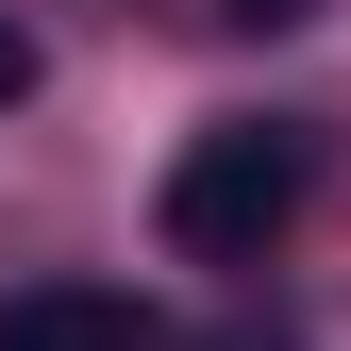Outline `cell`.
<instances>
[{
  "mask_svg": "<svg viewBox=\"0 0 351 351\" xmlns=\"http://www.w3.org/2000/svg\"><path fill=\"white\" fill-rule=\"evenodd\" d=\"M301 184H318V134H301V117H201V134L167 151V251L268 268V234L301 217Z\"/></svg>",
  "mask_w": 351,
  "mask_h": 351,
  "instance_id": "6da1fadb",
  "label": "cell"
},
{
  "mask_svg": "<svg viewBox=\"0 0 351 351\" xmlns=\"http://www.w3.org/2000/svg\"><path fill=\"white\" fill-rule=\"evenodd\" d=\"M0 351H167L134 285H17L0 301Z\"/></svg>",
  "mask_w": 351,
  "mask_h": 351,
  "instance_id": "7a4b0ae2",
  "label": "cell"
},
{
  "mask_svg": "<svg viewBox=\"0 0 351 351\" xmlns=\"http://www.w3.org/2000/svg\"><path fill=\"white\" fill-rule=\"evenodd\" d=\"M0 101H34V34L17 17H0Z\"/></svg>",
  "mask_w": 351,
  "mask_h": 351,
  "instance_id": "3957f363",
  "label": "cell"
},
{
  "mask_svg": "<svg viewBox=\"0 0 351 351\" xmlns=\"http://www.w3.org/2000/svg\"><path fill=\"white\" fill-rule=\"evenodd\" d=\"M217 17H234V34H285V17H301V0H217Z\"/></svg>",
  "mask_w": 351,
  "mask_h": 351,
  "instance_id": "277c9868",
  "label": "cell"
},
{
  "mask_svg": "<svg viewBox=\"0 0 351 351\" xmlns=\"http://www.w3.org/2000/svg\"><path fill=\"white\" fill-rule=\"evenodd\" d=\"M217 351H285V335H217Z\"/></svg>",
  "mask_w": 351,
  "mask_h": 351,
  "instance_id": "5b68a950",
  "label": "cell"
}]
</instances>
